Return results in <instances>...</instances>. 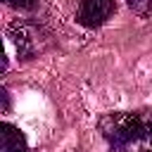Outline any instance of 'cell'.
<instances>
[{"label": "cell", "instance_id": "cell-1", "mask_svg": "<svg viewBox=\"0 0 152 152\" xmlns=\"http://www.w3.org/2000/svg\"><path fill=\"white\" fill-rule=\"evenodd\" d=\"M100 131L114 150H126L138 142L152 140V109L112 112L100 119Z\"/></svg>", "mask_w": 152, "mask_h": 152}, {"label": "cell", "instance_id": "cell-2", "mask_svg": "<svg viewBox=\"0 0 152 152\" xmlns=\"http://www.w3.org/2000/svg\"><path fill=\"white\" fill-rule=\"evenodd\" d=\"M112 14H114V0H81L76 21L86 28H95L102 26Z\"/></svg>", "mask_w": 152, "mask_h": 152}, {"label": "cell", "instance_id": "cell-3", "mask_svg": "<svg viewBox=\"0 0 152 152\" xmlns=\"http://www.w3.org/2000/svg\"><path fill=\"white\" fill-rule=\"evenodd\" d=\"M10 38H12V43L17 45V52L21 55V57H33L36 52H38V40H36V31L28 26V24H24V21H14L12 26H10Z\"/></svg>", "mask_w": 152, "mask_h": 152}, {"label": "cell", "instance_id": "cell-4", "mask_svg": "<svg viewBox=\"0 0 152 152\" xmlns=\"http://www.w3.org/2000/svg\"><path fill=\"white\" fill-rule=\"evenodd\" d=\"M0 138H2V152H28L26 135L10 121L0 126Z\"/></svg>", "mask_w": 152, "mask_h": 152}, {"label": "cell", "instance_id": "cell-5", "mask_svg": "<svg viewBox=\"0 0 152 152\" xmlns=\"http://www.w3.org/2000/svg\"><path fill=\"white\" fill-rule=\"evenodd\" d=\"M128 5L142 19H152V0H128Z\"/></svg>", "mask_w": 152, "mask_h": 152}, {"label": "cell", "instance_id": "cell-6", "mask_svg": "<svg viewBox=\"0 0 152 152\" xmlns=\"http://www.w3.org/2000/svg\"><path fill=\"white\" fill-rule=\"evenodd\" d=\"M5 5L14 7V10H31L36 5V0H5Z\"/></svg>", "mask_w": 152, "mask_h": 152}]
</instances>
